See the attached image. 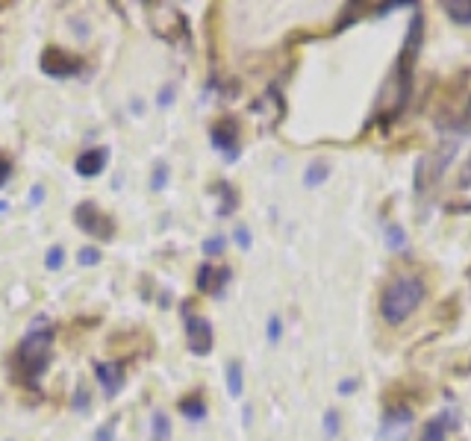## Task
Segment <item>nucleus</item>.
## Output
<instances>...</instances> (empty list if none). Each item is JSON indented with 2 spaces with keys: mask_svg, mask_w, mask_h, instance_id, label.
I'll list each match as a JSON object with an SVG mask.
<instances>
[{
  "mask_svg": "<svg viewBox=\"0 0 471 441\" xmlns=\"http://www.w3.org/2000/svg\"><path fill=\"white\" fill-rule=\"evenodd\" d=\"M427 297L421 277H398L380 294V315L386 324H404Z\"/></svg>",
  "mask_w": 471,
  "mask_h": 441,
  "instance_id": "7ed1b4c3",
  "label": "nucleus"
},
{
  "mask_svg": "<svg viewBox=\"0 0 471 441\" xmlns=\"http://www.w3.org/2000/svg\"><path fill=\"white\" fill-rule=\"evenodd\" d=\"M224 374H227V391H230V397H242V391H245V368H242L239 359H230Z\"/></svg>",
  "mask_w": 471,
  "mask_h": 441,
  "instance_id": "dca6fc26",
  "label": "nucleus"
},
{
  "mask_svg": "<svg viewBox=\"0 0 471 441\" xmlns=\"http://www.w3.org/2000/svg\"><path fill=\"white\" fill-rule=\"evenodd\" d=\"M150 435L153 441H171V418L165 412L150 415Z\"/></svg>",
  "mask_w": 471,
  "mask_h": 441,
  "instance_id": "6ab92c4d",
  "label": "nucleus"
},
{
  "mask_svg": "<svg viewBox=\"0 0 471 441\" xmlns=\"http://www.w3.org/2000/svg\"><path fill=\"white\" fill-rule=\"evenodd\" d=\"M421 42H424V12L416 9L412 21L406 27V38L395 56V65L386 79V86L375 104V115L383 127H389L392 121H398V115L406 109L409 94H412V79H416V62L421 53Z\"/></svg>",
  "mask_w": 471,
  "mask_h": 441,
  "instance_id": "f257e3e1",
  "label": "nucleus"
},
{
  "mask_svg": "<svg viewBox=\"0 0 471 441\" xmlns=\"http://www.w3.org/2000/svg\"><path fill=\"white\" fill-rule=\"evenodd\" d=\"M339 427H342L339 412H336V409H327L324 418H321V430H324V435H327V438H336V435H339Z\"/></svg>",
  "mask_w": 471,
  "mask_h": 441,
  "instance_id": "412c9836",
  "label": "nucleus"
},
{
  "mask_svg": "<svg viewBox=\"0 0 471 441\" xmlns=\"http://www.w3.org/2000/svg\"><path fill=\"white\" fill-rule=\"evenodd\" d=\"M74 224L80 227L86 235L97 238V242H112L115 238V220L112 215H106L94 200H83L80 206L74 209Z\"/></svg>",
  "mask_w": 471,
  "mask_h": 441,
  "instance_id": "423d86ee",
  "label": "nucleus"
},
{
  "mask_svg": "<svg viewBox=\"0 0 471 441\" xmlns=\"http://www.w3.org/2000/svg\"><path fill=\"white\" fill-rule=\"evenodd\" d=\"M386 245L389 250H404L406 247V233L401 224H386Z\"/></svg>",
  "mask_w": 471,
  "mask_h": 441,
  "instance_id": "aec40b11",
  "label": "nucleus"
},
{
  "mask_svg": "<svg viewBox=\"0 0 471 441\" xmlns=\"http://www.w3.org/2000/svg\"><path fill=\"white\" fill-rule=\"evenodd\" d=\"M436 127L445 133H471V86L457 83L454 94H448L442 100V106L436 112Z\"/></svg>",
  "mask_w": 471,
  "mask_h": 441,
  "instance_id": "39448f33",
  "label": "nucleus"
},
{
  "mask_svg": "<svg viewBox=\"0 0 471 441\" xmlns=\"http://www.w3.org/2000/svg\"><path fill=\"white\" fill-rule=\"evenodd\" d=\"M224 247H227V238L224 235H209V238H204V245H201V250L206 256H221Z\"/></svg>",
  "mask_w": 471,
  "mask_h": 441,
  "instance_id": "393cba45",
  "label": "nucleus"
},
{
  "mask_svg": "<svg viewBox=\"0 0 471 441\" xmlns=\"http://www.w3.org/2000/svg\"><path fill=\"white\" fill-rule=\"evenodd\" d=\"M171 104H174V86H162V89H160V97H156V106L168 109Z\"/></svg>",
  "mask_w": 471,
  "mask_h": 441,
  "instance_id": "7c9ffc66",
  "label": "nucleus"
},
{
  "mask_svg": "<svg viewBox=\"0 0 471 441\" xmlns=\"http://www.w3.org/2000/svg\"><path fill=\"white\" fill-rule=\"evenodd\" d=\"M233 238H236V245H239L242 250H250V242H253V238H250V230H248L245 224H239V227L233 230Z\"/></svg>",
  "mask_w": 471,
  "mask_h": 441,
  "instance_id": "c756f323",
  "label": "nucleus"
},
{
  "mask_svg": "<svg viewBox=\"0 0 471 441\" xmlns=\"http://www.w3.org/2000/svg\"><path fill=\"white\" fill-rule=\"evenodd\" d=\"M145 18H148V27L153 30V35H160L162 42L174 45V42H186L189 38V21L180 12V6L150 0V4H145Z\"/></svg>",
  "mask_w": 471,
  "mask_h": 441,
  "instance_id": "20e7f679",
  "label": "nucleus"
},
{
  "mask_svg": "<svg viewBox=\"0 0 471 441\" xmlns=\"http://www.w3.org/2000/svg\"><path fill=\"white\" fill-rule=\"evenodd\" d=\"M62 265H65V247L53 245V247L45 253V268H48V271H59Z\"/></svg>",
  "mask_w": 471,
  "mask_h": 441,
  "instance_id": "5701e85b",
  "label": "nucleus"
},
{
  "mask_svg": "<svg viewBox=\"0 0 471 441\" xmlns=\"http://www.w3.org/2000/svg\"><path fill=\"white\" fill-rule=\"evenodd\" d=\"M357 391V379H342L339 383V394H353Z\"/></svg>",
  "mask_w": 471,
  "mask_h": 441,
  "instance_id": "72a5a7b5",
  "label": "nucleus"
},
{
  "mask_svg": "<svg viewBox=\"0 0 471 441\" xmlns=\"http://www.w3.org/2000/svg\"><path fill=\"white\" fill-rule=\"evenodd\" d=\"M209 142L215 150H221L227 162H236L239 159V121L236 118H218L209 127Z\"/></svg>",
  "mask_w": 471,
  "mask_h": 441,
  "instance_id": "6e6552de",
  "label": "nucleus"
},
{
  "mask_svg": "<svg viewBox=\"0 0 471 441\" xmlns=\"http://www.w3.org/2000/svg\"><path fill=\"white\" fill-rule=\"evenodd\" d=\"M106 162H109V147H92V150L77 156L74 168H77V174H80V177L92 179V177H97V174L106 168Z\"/></svg>",
  "mask_w": 471,
  "mask_h": 441,
  "instance_id": "f8f14e48",
  "label": "nucleus"
},
{
  "mask_svg": "<svg viewBox=\"0 0 471 441\" xmlns=\"http://www.w3.org/2000/svg\"><path fill=\"white\" fill-rule=\"evenodd\" d=\"M327 174H330V165L324 162V159H312L309 168L304 171V186H306V189L321 186L324 179H327Z\"/></svg>",
  "mask_w": 471,
  "mask_h": 441,
  "instance_id": "f3484780",
  "label": "nucleus"
},
{
  "mask_svg": "<svg viewBox=\"0 0 471 441\" xmlns=\"http://www.w3.org/2000/svg\"><path fill=\"white\" fill-rule=\"evenodd\" d=\"M468 283H471V268H468Z\"/></svg>",
  "mask_w": 471,
  "mask_h": 441,
  "instance_id": "f704fd0d",
  "label": "nucleus"
},
{
  "mask_svg": "<svg viewBox=\"0 0 471 441\" xmlns=\"http://www.w3.org/2000/svg\"><path fill=\"white\" fill-rule=\"evenodd\" d=\"M118 420H121V418H118V415H112V418L106 420L104 427H97V432H94V441H115V430H118Z\"/></svg>",
  "mask_w": 471,
  "mask_h": 441,
  "instance_id": "bb28decb",
  "label": "nucleus"
},
{
  "mask_svg": "<svg viewBox=\"0 0 471 441\" xmlns=\"http://www.w3.org/2000/svg\"><path fill=\"white\" fill-rule=\"evenodd\" d=\"M89 403H92L89 389L86 386H77V391H74V409L77 412H89Z\"/></svg>",
  "mask_w": 471,
  "mask_h": 441,
  "instance_id": "cd10ccee",
  "label": "nucleus"
},
{
  "mask_svg": "<svg viewBox=\"0 0 471 441\" xmlns=\"http://www.w3.org/2000/svg\"><path fill=\"white\" fill-rule=\"evenodd\" d=\"M460 189L468 194L465 200H468V203H465V212L471 209V159H468V162H465V168H462V177H460Z\"/></svg>",
  "mask_w": 471,
  "mask_h": 441,
  "instance_id": "c85d7f7f",
  "label": "nucleus"
},
{
  "mask_svg": "<svg viewBox=\"0 0 471 441\" xmlns=\"http://www.w3.org/2000/svg\"><path fill=\"white\" fill-rule=\"evenodd\" d=\"M215 191H221V206H218V215H221V218H224V215H233V212H236V206H239V194H236V189L221 179V183L215 186Z\"/></svg>",
  "mask_w": 471,
  "mask_h": 441,
  "instance_id": "a211bd4d",
  "label": "nucleus"
},
{
  "mask_svg": "<svg viewBox=\"0 0 471 441\" xmlns=\"http://www.w3.org/2000/svg\"><path fill=\"white\" fill-rule=\"evenodd\" d=\"M94 376L101 379L106 397H115L118 391L124 389L127 371H124V362H94Z\"/></svg>",
  "mask_w": 471,
  "mask_h": 441,
  "instance_id": "9b49d317",
  "label": "nucleus"
},
{
  "mask_svg": "<svg viewBox=\"0 0 471 441\" xmlns=\"http://www.w3.org/2000/svg\"><path fill=\"white\" fill-rule=\"evenodd\" d=\"M265 338L271 345H277L280 338H283V318L280 315H271L268 318V324H265Z\"/></svg>",
  "mask_w": 471,
  "mask_h": 441,
  "instance_id": "b1692460",
  "label": "nucleus"
},
{
  "mask_svg": "<svg viewBox=\"0 0 471 441\" xmlns=\"http://www.w3.org/2000/svg\"><path fill=\"white\" fill-rule=\"evenodd\" d=\"M168 186V165L160 162L153 168V177H150V191H162Z\"/></svg>",
  "mask_w": 471,
  "mask_h": 441,
  "instance_id": "a878e982",
  "label": "nucleus"
},
{
  "mask_svg": "<svg viewBox=\"0 0 471 441\" xmlns=\"http://www.w3.org/2000/svg\"><path fill=\"white\" fill-rule=\"evenodd\" d=\"M38 68H42L45 77H53V79H68V77H77L83 71V59L80 56H74L62 48H45L42 56H38Z\"/></svg>",
  "mask_w": 471,
  "mask_h": 441,
  "instance_id": "0eeeda50",
  "label": "nucleus"
},
{
  "mask_svg": "<svg viewBox=\"0 0 471 441\" xmlns=\"http://www.w3.org/2000/svg\"><path fill=\"white\" fill-rule=\"evenodd\" d=\"M150 441H153V438H150Z\"/></svg>",
  "mask_w": 471,
  "mask_h": 441,
  "instance_id": "c9c22d12",
  "label": "nucleus"
},
{
  "mask_svg": "<svg viewBox=\"0 0 471 441\" xmlns=\"http://www.w3.org/2000/svg\"><path fill=\"white\" fill-rule=\"evenodd\" d=\"M186 342H189V350L194 356H209L212 353L215 333H212V324L204 315H189L186 312Z\"/></svg>",
  "mask_w": 471,
  "mask_h": 441,
  "instance_id": "1a4fd4ad",
  "label": "nucleus"
},
{
  "mask_svg": "<svg viewBox=\"0 0 471 441\" xmlns=\"http://www.w3.org/2000/svg\"><path fill=\"white\" fill-rule=\"evenodd\" d=\"M442 12L462 27H471V0H442Z\"/></svg>",
  "mask_w": 471,
  "mask_h": 441,
  "instance_id": "2eb2a0df",
  "label": "nucleus"
},
{
  "mask_svg": "<svg viewBox=\"0 0 471 441\" xmlns=\"http://www.w3.org/2000/svg\"><path fill=\"white\" fill-rule=\"evenodd\" d=\"M230 268H212V265H201L198 274H194V289H198L201 294H212V297H218L224 291V286L230 283Z\"/></svg>",
  "mask_w": 471,
  "mask_h": 441,
  "instance_id": "9d476101",
  "label": "nucleus"
},
{
  "mask_svg": "<svg viewBox=\"0 0 471 441\" xmlns=\"http://www.w3.org/2000/svg\"><path fill=\"white\" fill-rule=\"evenodd\" d=\"M42 200H45V186L35 183V186L30 189V203H33V206H42Z\"/></svg>",
  "mask_w": 471,
  "mask_h": 441,
  "instance_id": "2f4dec72",
  "label": "nucleus"
},
{
  "mask_svg": "<svg viewBox=\"0 0 471 441\" xmlns=\"http://www.w3.org/2000/svg\"><path fill=\"white\" fill-rule=\"evenodd\" d=\"M101 247H80L77 250V265L83 268H92V265H101Z\"/></svg>",
  "mask_w": 471,
  "mask_h": 441,
  "instance_id": "4be33fe9",
  "label": "nucleus"
},
{
  "mask_svg": "<svg viewBox=\"0 0 471 441\" xmlns=\"http://www.w3.org/2000/svg\"><path fill=\"white\" fill-rule=\"evenodd\" d=\"M450 427H454V412H450V409H445V412H439L436 418H430L427 424L421 427V432H419V441H445Z\"/></svg>",
  "mask_w": 471,
  "mask_h": 441,
  "instance_id": "ddd939ff",
  "label": "nucleus"
},
{
  "mask_svg": "<svg viewBox=\"0 0 471 441\" xmlns=\"http://www.w3.org/2000/svg\"><path fill=\"white\" fill-rule=\"evenodd\" d=\"M177 412H180L183 418L189 420H204L206 418V403H204V397L198 391H192L186 397H180V403H177Z\"/></svg>",
  "mask_w": 471,
  "mask_h": 441,
  "instance_id": "4468645a",
  "label": "nucleus"
},
{
  "mask_svg": "<svg viewBox=\"0 0 471 441\" xmlns=\"http://www.w3.org/2000/svg\"><path fill=\"white\" fill-rule=\"evenodd\" d=\"M9 174H12V165H9V159H6L4 153H0V186H6Z\"/></svg>",
  "mask_w": 471,
  "mask_h": 441,
  "instance_id": "473e14b6",
  "label": "nucleus"
},
{
  "mask_svg": "<svg viewBox=\"0 0 471 441\" xmlns=\"http://www.w3.org/2000/svg\"><path fill=\"white\" fill-rule=\"evenodd\" d=\"M50 353H53V324L48 315H35L33 324L27 330V335L21 338L15 356H12V368H15V376L21 379L24 386H33L38 383L50 365Z\"/></svg>",
  "mask_w": 471,
  "mask_h": 441,
  "instance_id": "f03ea898",
  "label": "nucleus"
}]
</instances>
